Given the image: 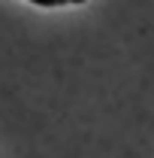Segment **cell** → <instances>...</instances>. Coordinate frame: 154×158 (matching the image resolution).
I'll list each match as a JSON object with an SVG mask.
<instances>
[{
    "label": "cell",
    "instance_id": "6da1fadb",
    "mask_svg": "<svg viewBox=\"0 0 154 158\" xmlns=\"http://www.w3.org/2000/svg\"><path fill=\"white\" fill-rule=\"evenodd\" d=\"M30 3H37V6H58V0H30Z\"/></svg>",
    "mask_w": 154,
    "mask_h": 158
},
{
    "label": "cell",
    "instance_id": "7a4b0ae2",
    "mask_svg": "<svg viewBox=\"0 0 154 158\" xmlns=\"http://www.w3.org/2000/svg\"><path fill=\"white\" fill-rule=\"evenodd\" d=\"M64 3H70V0H58V6H64Z\"/></svg>",
    "mask_w": 154,
    "mask_h": 158
},
{
    "label": "cell",
    "instance_id": "3957f363",
    "mask_svg": "<svg viewBox=\"0 0 154 158\" xmlns=\"http://www.w3.org/2000/svg\"><path fill=\"white\" fill-rule=\"evenodd\" d=\"M70 3H85V0H70Z\"/></svg>",
    "mask_w": 154,
    "mask_h": 158
}]
</instances>
